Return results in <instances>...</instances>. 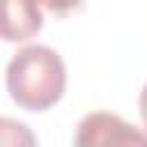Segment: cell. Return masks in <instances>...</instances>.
Instances as JSON below:
<instances>
[{
  "mask_svg": "<svg viewBox=\"0 0 147 147\" xmlns=\"http://www.w3.org/2000/svg\"><path fill=\"white\" fill-rule=\"evenodd\" d=\"M140 117H142V124H145V129H147V85H145L142 92H140Z\"/></svg>",
  "mask_w": 147,
  "mask_h": 147,
  "instance_id": "5",
  "label": "cell"
},
{
  "mask_svg": "<svg viewBox=\"0 0 147 147\" xmlns=\"http://www.w3.org/2000/svg\"><path fill=\"white\" fill-rule=\"evenodd\" d=\"M64 87V62L48 46H25L7 64V92L23 110H48L62 99Z\"/></svg>",
  "mask_w": 147,
  "mask_h": 147,
  "instance_id": "1",
  "label": "cell"
},
{
  "mask_svg": "<svg viewBox=\"0 0 147 147\" xmlns=\"http://www.w3.org/2000/svg\"><path fill=\"white\" fill-rule=\"evenodd\" d=\"M76 145H147V133L122 122L110 113H92L80 119Z\"/></svg>",
  "mask_w": 147,
  "mask_h": 147,
  "instance_id": "2",
  "label": "cell"
},
{
  "mask_svg": "<svg viewBox=\"0 0 147 147\" xmlns=\"http://www.w3.org/2000/svg\"><path fill=\"white\" fill-rule=\"evenodd\" d=\"M44 25L39 0H2V39L25 41Z\"/></svg>",
  "mask_w": 147,
  "mask_h": 147,
  "instance_id": "3",
  "label": "cell"
},
{
  "mask_svg": "<svg viewBox=\"0 0 147 147\" xmlns=\"http://www.w3.org/2000/svg\"><path fill=\"white\" fill-rule=\"evenodd\" d=\"M39 2H41V7L46 11L55 14L57 18H62V16L71 14V11H78L85 5V0H39Z\"/></svg>",
  "mask_w": 147,
  "mask_h": 147,
  "instance_id": "4",
  "label": "cell"
}]
</instances>
